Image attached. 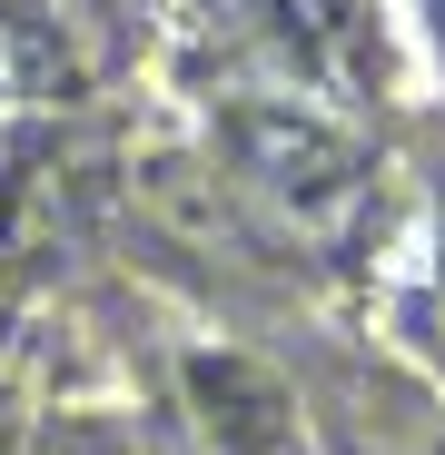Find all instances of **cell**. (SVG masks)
<instances>
[{
    "mask_svg": "<svg viewBox=\"0 0 445 455\" xmlns=\"http://www.w3.org/2000/svg\"><path fill=\"white\" fill-rule=\"evenodd\" d=\"M228 139H238L248 188L277 198L297 228H307V238H337V228L356 218V198H366V159H356V148H346L317 109H238Z\"/></svg>",
    "mask_w": 445,
    "mask_h": 455,
    "instance_id": "cell-1",
    "label": "cell"
},
{
    "mask_svg": "<svg viewBox=\"0 0 445 455\" xmlns=\"http://www.w3.org/2000/svg\"><path fill=\"white\" fill-rule=\"evenodd\" d=\"M188 406H198L218 455H297V416L277 396V376H258L248 356H198L188 366Z\"/></svg>",
    "mask_w": 445,
    "mask_h": 455,
    "instance_id": "cell-2",
    "label": "cell"
},
{
    "mask_svg": "<svg viewBox=\"0 0 445 455\" xmlns=\"http://www.w3.org/2000/svg\"><path fill=\"white\" fill-rule=\"evenodd\" d=\"M30 455H139V435L119 416H60L50 435H30Z\"/></svg>",
    "mask_w": 445,
    "mask_h": 455,
    "instance_id": "cell-3",
    "label": "cell"
},
{
    "mask_svg": "<svg viewBox=\"0 0 445 455\" xmlns=\"http://www.w3.org/2000/svg\"><path fill=\"white\" fill-rule=\"evenodd\" d=\"M0 455H30V406H20L11 376H0Z\"/></svg>",
    "mask_w": 445,
    "mask_h": 455,
    "instance_id": "cell-4",
    "label": "cell"
},
{
    "mask_svg": "<svg viewBox=\"0 0 445 455\" xmlns=\"http://www.w3.org/2000/svg\"><path fill=\"white\" fill-rule=\"evenodd\" d=\"M297 11H317V0H297ZM337 20H356V0H337ZM327 40H337V30H327V20H307V60H327Z\"/></svg>",
    "mask_w": 445,
    "mask_h": 455,
    "instance_id": "cell-5",
    "label": "cell"
},
{
    "mask_svg": "<svg viewBox=\"0 0 445 455\" xmlns=\"http://www.w3.org/2000/svg\"><path fill=\"white\" fill-rule=\"evenodd\" d=\"M435 11H445V0H435Z\"/></svg>",
    "mask_w": 445,
    "mask_h": 455,
    "instance_id": "cell-6",
    "label": "cell"
}]
</instances>
